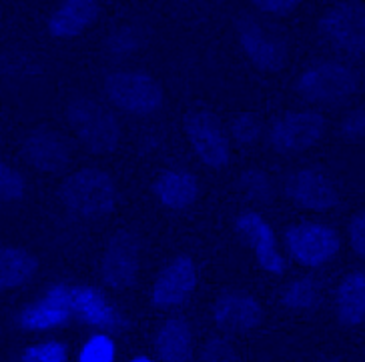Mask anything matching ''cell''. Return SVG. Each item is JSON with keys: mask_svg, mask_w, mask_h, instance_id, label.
Returning a JSON list of instances; mask_svg holds the SVG:
<instances>
[{"mask_svg": "<svg viewBox=\"0 0 365 362\" xmlns=\"http://www.w3.org/2000/svg\"><path fill=\"white\" fill-rule=\"evenodd\" d=\"M61 198L73 213L98 218L115 208L117 186L107 172L85 169L66 179L61 188Z\"/></svg>", "mask_w": 365, "mask_h": 362, "instance_id": "obj_1", "label": "cell"}, {"mask_svg": "<svg viewBox=\"0 0 365 362\" xmlns=\"http://www.w3.org/2000/svg\"><path fill=\"white\" fill-rule=\"evenodd\" d=\"M68 122L78 140L95 154L113 152L120 140L117 118L91 98H76L68 105Z\"/></svg>", "mask_w": 365, "mask_h": 362, "instance_id": "obj_2", "label": "cell"}, {"mask_svg": "<svg viewBox=\"0 0 365 362\" xmlns=\"http://www.w3.org/2000/svg\"><path fill=\"white\" fill-rule=\"evenodd\" d=\"M297 92L315 105H337L357 90V75L341 63H319L297 78Z\"/></svg>", "mask_w": 365, "mask_h": 362, "instance_id": "obj_3", "label": "cell"}, {"mask_svg": "<svg viewBox=\"0 0 365 362\" xmlns=\"http://www.w3.org/2000/svg\"><path fill=\"white\" fill-rule=\"evenodd\" d=\"M105 92L110 102L133 115H150L163 105L161 85L145 73H113L105 78Z\"/></svg>", "mask_w": 365, "mask_h": 362, "instance_id": "obj_4", "label": "cell"}, {"mask_svg": "<svg viewBox=\"0 0 365 362\" xmlns=\"http://www.w3.org/2000/svg\"><path fill=\"white\" fill-rule=\"evenodd\" d=\"M291 256L303 267L317 268L339 252V236L331 226L319 223H301L291 226L285 235Z\"/></svg>", "mask_w": 365, "mask_h": 362, "instance_id": "obj_5", "label": "cell"}, {"mask_svg": "<svg viewBox=\"0 0 365 362\" xmlns=\"http://www.w3.org/2000/svg\"><path fill=\"white\" fill-rule=\"evenodd\" d=\"M325 118L319 112L299 110L279 117L269 130V140L277 152H303L322 140Z\"/></svg>", "mask_w": 365, "mask_h": 362, "instance_id": "obj_6", "label": "cell"}, {"mask_svg": "<svg viewBox=\"0 0 365 362\" xmlns=\"http://www.w3.org/2000/svg\"><path fill=\"white\" fill-rule=\"evenodd\" d=\"M237 36L249 60L257 68L267 73H277L283 68L287 60V44L277 32L251 16H245L237 24Z\"/></svg>", "mask_w": 365, "mask_h": 362, "instance_id": "obj_7", "label": "cell"}, {"mask_svg": "<svg viewBox=\"0 0 365 362\" xmlns=\"http://www.w3.org/2000/svg\"><path fill=\"white\" fill-rule=\"evenodd\" d=\"M323 36L347 54L365 53V9L355 2L337 4L319 22Z\"/></svg>", "mask_w": 365, "mask_h": 362, "instance_id": "obj_8", "label": "cell"}, {"mask_svg": "<svg viewBox=\"0 0 365 362\" xmlns=\"http://www.w3.org/2000/svg\"><path fill=\"white\" fill-rule=\"evenodd\" d=\"M185 132L195 154L207 166L223 169L229 162V140L221 122L211 112H191L185 120Z\"/></svg>", "mask_w": 365, "mask_h": 362, "instance_id": "obj_9", "label": "cell"}, {"mask_svg": "<svg viewBox=\"0 0 365 362\" xmlns=\"http://www.w3.org/2000/svg\"><path fill=\"white\" fill-rule=\"evenodd\" d=\"M103 278L108 287L127 288L137 280L139 272V240L129 230H118L108 240L103 255Z\"/></svg>", "mask_w": 365, "mask_h": 362, "instance_id": "obj_10", "label": "cell"}, {"mask_svg": "<svg viewBox=\"0 0 365 362\" xmlns=\"http://www.w3.org/2000/svg\"><path fill=\"white\" fill-rule=\"evenodd\" d=\"M287 196L307 211H331L339 204V194L327 174L317 169L297 171L287 181Z\"/></svg>", "mask_w": 365, "mask_h": 362, "instance_id": "obj_11", "label": "cell"}, {"mask_svg": "<svg viewBox=\"0 0 365 362\" xmlns=\"http://www.w3.org/2000/svg\"><path fill=\"white\" fill-rule=\"evenodd\" d=\"M197 287V270L189 256H177L155 280L153 287V302L157 307L169 309L179 307L193 294Z\"/></svg>", "mask_w": 365, "mask_h": 362, "instance_id": "obj_12", "label": "cell"}, {"mask_svg": "<svg viewBox=\"0 0 365 362\" xmlns=\"http://www.w3.org/2000/svg\"><path fill=\"white\" fill-rule=\"evenodd\" d=\"M237 230L253 246L259 267L271 275H281L285 270V260L277 250V240L271 226L257 213H245L237 218Z\"/></svg>", "mask_w": 365, "mask_h": 362, "instance_id": "obj_13", "label": "cell"}, {"mask_svg": "<svg viewBox=\"0 0 365 362\" xmlns=\"http://www.w3.org/2000/svg\"><path fill=\"white\" fill-rule=\"evenodd\" d=\"M71 314H73L71 288L58 284L46 290L43 299L26 307L21 314V322L29 331H46V329H53L66 322L71 319Z\"/></svg>", "mask_w": 365, "mask_h": 362, "instance_id": "obj_14", "label": "cell"}, {"mask_svg": "<svg viewBox=\"0 0 365 362\" xmlns=\"http://www.w3.org/2000/svg\"><path fill=\"white\" fill-rule=\"evenodd\" d=\"M215 322L229 332H247L259 326L263 310L259 302L243 292H227L215 302Z\"/></svg>", "mask_w": 365, "mask_h": 362, "instance_id": "obj_15", "label": "cell"}, {"mask_svg": "<svg viewBox=\"0 0 365 362\" xmlns=\"http://www.w3.org/2000/svg\"><path fill=\"white\" fill-rule=\"evenodd\" d=\"M24 156L38 171L58 172L71 160V147L58 132L36 130L24 142Z\"/></svg>", "mask_w": 365, "mask_h": 362, "instance_id": "obj_16", "label": "cell"}, {"mask_svg": "<svg viewBox=\"0 0 365 362\" xmlns=\"http://www.w3.org/2000/svg\"><path fill=\"white\" fill-rule=\"evenodd\" d=\"M97 16V0H65L51 16L48 32L56 38H73L86 31Z\"/></svg>", "mask_w": 365, "mask_h": 362, "instance_id": "obj_17", "label": "cell"}, {"mask_svg": "<svg viewBox=\"0 0 365 362\" xmlns=\"http://www.w3.org/2000/svg\"><path fill=\"white\" fill-rule=\"evenodd\" d=\"M71 300H73V312L81 319L101 329H117L120 324V316L113 304L108 302L103 292L93 287L71 288Z\"/></svg>", "mask_w": 365, "mask_h": 362, "instance_id": "obj_18", "label": "cell"}, {"mask_svg": "<svg viewBox=\"0 0 365 362\" xmlns=\"http://www.w3.org/2000/svg\"><path fill=\"white\" fill-rule=\"evenodd\" d=\"M155 348L163 362H191L193 334L189 324L181 319L167 320L157 332Z\"/></svg>", "mask_w": 365, "mask_h": 362, "instance_id": "obj_19", "label": "cell"}, {"mask_svg": "<svg viewBox=\"0 0 365 362\" xmlns=\"http://www.w3.org/2000/svg\"><path fill=\"white\" fill-rule=\"evenodd\" d=\"M335 312L345 326L365 322V272H349L335 292Z\"/></svg>", "mask_w": 365, "mask_h": 362, "instance_id": "obj_20", "label": "cell"}, {"mask_svg": "<svg viewBox=\"0 0 365 362\" xmlns=\"http://www.w3.org/2000/svg\"><path fill=\"white\" fill-rule=\"evenodd\" d=\"M153 191L161 201V204L175 208V211H181L197 201L199 186H197L193 174H189V172L167 171L155 181Z\"/></svg>", "mask_w": 365, "mask_h": 362, "instance_id": "obj_21", "label": "cell"}, {"mask_svg": "<svg viewBox=\"0 0 365 362\" xmlns=\"http://www.w3.org/2000/svg\"><path fill=\"white\" fill-rule=\"evenodd\" d=\"M36 270V258L26 250L0 246V290L16 288L29 282Z\"/></svg>", "mask_w": 365, "mask_h": 362, "instance_id": "obj_22", "label": "cell"}, {"mask_svg": "<svg viewBox=\"0 0 365 362\" xmlns=\"http://www.w3.org/2000/svg\"><path fill=\"white\" fill-rule=\"evenodd\" d=\"M281 299L291 310H312L319 302V284L309 277L297 278L287 284Z\"/></svg>", "mask_w": 365, "mask_h": 362, "instance_id": "obj_23", "label": "cell"}, {"mask_svg": "<svg viewBox=\"0 0 365 362\" xmlns=\"http://www.w3.org/2000/svg\"><path fill=\"white\" fill-rule=\"evenodd\" d=\"M241 186L247 196H251L253 201L259 203H271L275 188H273V182L269 179L267 174L257 169H251V171L243 172L241 176Z\"/></svg>", "mask_w": 365, "mask_h": 362, "instance_id": "obj_24", "label": "cell"}, {"mask_svg": "<svg viewBox=\"0 0 365 362\" xmlns=\"http://www.w3.org/2000/svg\"><path fill=\"white\" fill-rule=\"evenodd\" d=\"M78 362H115V342L107 334L91 336L81 351Z\"/></svg>", "mask_w": 365, "mask_h": 362, "instance_id": "obj_25", "label": "cell"}, {"mask_svg": "<svg viewBox=\"0 0 365 362\" xmlns=\"http://www.w3.org/2000/svg\"><path fill=\"white\" fill-rule=\"evenodd\" d=\"M22 362H66V348L61 342H43L26 348Z\"/></svg>", "mask_w": 365, "mask_h": 362, "instance_id": "obj_26", "label": "cell"}, {"mask_svg": "<svg viewBox=\"0 0 365 362\" xmlns=\"http://www.w3.org/2000/svg\"><path fill=\"white\" fill-rule=\"evenodd\" d=\"M24 194V181L19 172L0 160V198L16 201Z\"/></svg>", "mask_w": 365, "mask_h": 362, "instance_id": "obj_27", "label": "cell"}, {"mask_svg": "<svg viewBox=\"0 0 365 362\" xmlns=\"http://www.w3.org/2000/svg\"><path fill=\"white\" fill-rule=\"evenodd\" d=\"M201 362H237V352L227 341L213 339L203 346Z\"/></svg>", "mask_w": 365, "mask_h": 362, "instance_id": "obj_28", "label": "cell"}, {"mask_svg": "<svg viewBox=\"0 0 365 362\" xmlns=\"http://www.w3.org/2000/svg\"><path fill=\"white\" fill-rule=\"evenodd\" d=\"M233 134L239 142L243 144H251L259 139L261 134V122L257 120V117L253 115H241V117L235 118L233 122Z\"/></svg>", "mask_w": 365, "mask_h": 362, "instance_id": "obj_29", "label": "cell"}, {"mask_svg": "<svg viewBox=\"0 0 365 362\" xmlns=\"http://www.w3.org/2000/svg\"><path fill=\"white\" fill-rule=\"evenodd\" d=\"M341 134L345 139H361L365 137V110H354L341 122Z\"/></svg>", "mask_w": 365, "mask_h": 362, "instance_id": "obj_30", "label": "cell"}, {"mask_svg": "<svg viewBox=\"0 0 365 362\" xmlns=\"http://www.w3.org/2000/svg\"><path fill=\"white\" fill-rule=\"evenodd\" d=\"M349 243L357 255L365 258V213L355 214L349 223Z\"/></svg>", "mask_w": 365, "mask_h": 362, "instance_id": "obj_31", "label": "cell"}, {"mask_svg": "<svg viewBox=\"0 0 365 362\" xmlns=\"http://www.w3.org/2000/svg\"><path fill=\"white\" fill-rule=\"evenodd\" d=\"M249 2L255 4L259 11L269 14H287L297 6L299 0H249Z\"/></svg>", "mask_w": 365, "mask_h": 362, "instance_id": "obj_32", "label": "cell"}, {"mask_svg": "<svg viewBox=\"0 0 365 362\" xmlns=\"http://www.w3.org/2000/svg\"><path fill=\"white\" fill-rule=\"evenodd\" d=\"M130 362H153L150 358H147V356H137V358H133Z\"/></svg>", "mask_w": 365, "mask_h": 362, "instance_id": "obj_33", "label": "cell"}, {"mask_svg": "<svg viewBox=\"0 0 365 362\" xmlns=\"http://www.w3.org/2000/svg\"><path fill=\"white\" fill-rule=\"evenodd\" d=\"M177 2H191V4H195V2H211V0H177Z\"/></svg>", "mask_w": 365, "mask_h": 362, "instance_id": "obj_34", "label": "cell"}]
</instances>
